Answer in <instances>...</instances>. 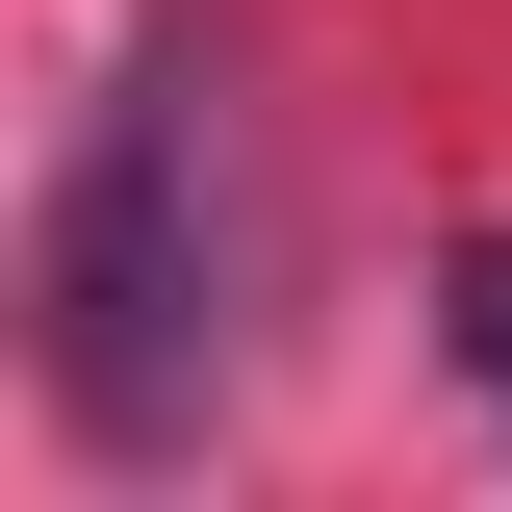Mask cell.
Returning <instances> with one entry per match:
<instances>
[{
	"instance_id": "cell-1",
	"label": "cell",
	"mask_w": 512,
	"mask_h": 512,
	"mask_svg": "<svg viewBox=\"0 0 512 512\" xmlns=\"http://www.w3.org/2000/svg\"><path fill=\"white\" fill-rule=\"evenodd\" d=\"M256 308V180H231V77L205 52H128L52 154V231H26V359L103 461H180L205 384H231Z\"/></svg>"
},
{
	"instance_id": "cell-2",
	"label": "cell",
	"mask_w": 512,
	"mask_h": 512,
	"mask_svg": "<svg viewBox=\"0 0 512 512\" xmlns=\"http://www.w3.org/2000/svg\"><path fill=\"white\" fill-rule=\"evenodd\" d=\"M436 333H461V384H487V410H512V231H487V256H461V282H436Z\"/></svg>"
}]
</instances>
